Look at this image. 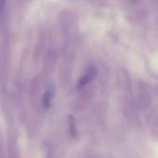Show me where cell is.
Here are the masks:
<instances>
[{
  "label": "cell",
  "instance_id": "obj_2",
  "mask_svg": "<svg viewBox=\"0 0 158 158\" xmlns=\"http://www.w3.org/2000/svg\"><path fill=\"white\" fill-rule=\"evenodd\" d=\"M54 95H55V90L52 86H50L47 89V91L44 93V97H43V105L45 108H48L50 106V104H51V101H52Z\"/></svg>",
  "mask_w": 158,
  "mask_h": 158
},
{
  "label": "cell",
  "instance_id": "obj_3",
  "mask_svg": "<svg viewBox=\"0 0 158 158\" xmlns=\"http://www.w3.org/2000/svg\"><path fill=\"white\" fill-rule=\"evenodd\" d=\"M69 130L70 134L73 138L76 137V127H75V118L73 116H69Z\"/></svg>",
  "mask_w": 158,
  "mask_h": 158
},
{
  "label": "cell",
  "instance_id": "obj_4",
  "mask_svg": "<svg viewBox=\"0 0 158 158\" xmlns=\"http://www.w3.org/2000/svg\"><path fill=\"white\" fill-rule=\"evenodd\" d=\"M6 0H0V16L4 12L5 6H6Z\"/></svg>",
  "mask_w": 158,
  "mask_h": 158
},
{
  "label": "cell",
  "instance_id": "obj_1",
  "mask_svg": "<svg viewBox=\"0 0 158 158\" xmlns=\"http://www.w3.org/2000/svg\"><path fill=\"white\" fill-rule=\"evenodd\" d=\"M97 74V71H96V69L94 67H90L86 72L81 77V79L79 80L78 81V84H77V88L78 89H82L84 88L87 84H89L96 76Z\"/></svg>",
  "mask_w": 158,
  "mask_h": 158
}]
</instances>
